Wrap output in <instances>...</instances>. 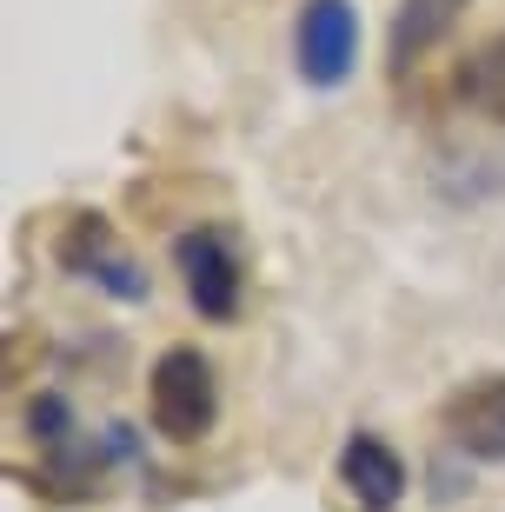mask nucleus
<instances>
[{
  "label": "nucleus",
  "instance_id": "1",
  "mask_svg": "<svg viewBox=\"0 0 505 512\" xmlns=\"http://www.w3.org/2000/svg\"><path fill=\"white\" fill-rule=\"evenodd\" d=\"M147 419L173 446H200L220 426V366L200 346H167L147 373Z\"/></svg>",
  "mask_w": 505,
  "mask_h": 512
},
{
  "label": "nucleus",
  "instance_id": "2",
  "mask_svg": "<svg viewBox=\"0 0 505 512\" xmlns=\"http://www.w3.org/2000/svg\"><path fill=\"white\" fill-rule=\"evenodd\" d=\"M173 273L187 286V306L206 326H233L246 306V253L226 227H187L173 240Z\"/></svg>",
  "mask_w": 505,
  "mask_h": 512
},
{
  "label": "nucleus",
  "instance_id": "3",
  "mask_svg": "<svg viewBox=\"0 0 505 512\" xmlns=\"http://www.w3.org/2000/svg\"><path fill=\"white\" fill-rule=\"evenodd\" d=\"M54 260H60V273H74V280L100 286V293H107V300H120V306H147L153 300L147 266L127 253V240L113 233L107 213H74V220L54 233Z\"/></svg>",
  "mask_w": 505,
  "mask_h": 512
},
{
  "label": "nucleus",
  "instance_id": "4",
  "mask_svg": "<svg viewBox=\"0 0 505 512\" xmlns=\"http://www.w3.org/2000/svg\"><path fill=\"white\" fill-rule=\"evenodd\" d=\"M293 67L313 94H333L359 74V7L353 0H300L293 20Z\"/></svg>",
  "mask_w": 505,
  "mask_h": 512
},
{
  "label": "nucleus",
  "instance_id": "5",
  "mask_svg": "<svg viewBox=\"0 0 505 512\" xmlns=\"http://www.w3.org/2000/svg\"><path fill=\"white\" fill-rule=\"evenodd\" d=\"M439 433L452 453L479 459V466H505V373H479V380L452 386L439 399Z\"/></svg>",
  "mask_w": 505,
  "mask_h": 512
},
{
  "label": "nucleus",
  "instance_id": "6",
  "mask_svg": "<svg viewBox=\"0 0 505 512\" xmlns=\"http://www.w3.org/2000/svg\"><path fill=\"white\" fill-rule=\"evenodd\" d=\"M333 479H339V493L353 499V512H399L412 493V473H406V459H399V446H386L366 426L346 433V446L333 459Z\"/></svg>",
  "mask_w": 505,
  "mask_h": 512
},
{
  "label": "nucleus",
  "instance_id": "7",
  "mask_svg": "<svg viewBox=\"0 0 505 512\" xmlns=\"http://www.w3.org/2000/svg\"><path fill=\"white\" fill-rule=\"evenodd\" d=\"M466 7L472 0H399L393 34H386V67H393V80H406L439 40H452V27L466 20Z\"/></svg>",
  "mask_w": 505,
  "mask_h": 512
},
{
  "label": "nucleus",
  "instance_id": "8",
  "mask_svg": "<svg viewBox=\"0 0 505 512\" xmlns=\"http://www.w3.org/2000/svg\"><path fill=\"white\" fill-rule=\"evenodd\" d=\"M452 94L466 114H479L486 127H505V27L486 34L459 67H452Z\"/></svg>",
  "mask_w": 505,
  "mask_h": 512
},
{
  "label": "nucleus",
  "instance_id": "9",
  "mask_svg": "<svg viewBox=\"0 0 505 512\" xmlns=\"http://www.w3.org/2000/svg\"><path fill=\"white\" fill-rule=\"evenodd\" d=\"M74 433H80V419H74V406H67L60 393H34L27 399V439H34V446L54 453V446H67Z\"/></svg>",
  "mask_w": 505,
  "mask_h": 512
}]
</instances>
